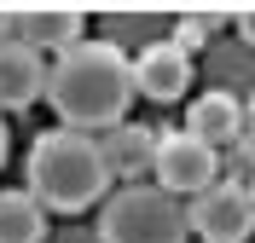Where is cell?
<instances>
[{
  "mask_svg": "<svg viewBox=\"0 0 255 243\" xmlns=\"http://www.w3.org/2000/svg\"><path fill=\"white\" fill-rule=\"evenodd\" d=\"M133 58L116 41H93L81 35L70 52H58L47 70V104L64 116V128L76 133H111L128 122L133 104Z\"/></svg>",
  "mask_w": 255,
  "mask_h": 243,
  "instance_id": "cell-1",
  "label": "cell"
},
{
  "mask_svg": "<svg viewBox=\"0 0 255 243\" xmlns=\"http://www.w3.org/2000/svg\"><path fill=\"white\" fill-rule=\"evenodd\" d=\"M23 191L52 214H81L99 197H111V168L93 133L76 128H47L29 145V168H23Z\"/></svg>",
  "mask_w": 255,
  "mask_h": 243,
  "instance_id": "cell-2",
  "label": "cell"
},
{
  "mask_svg": "<svg viewBox=\"0 0 255 243\" xmlns=\"http://www.w3.org/2000/svg\"><path fill=\"white\" fill-rule=\"evenodd\" d=\"M191 220L162 185H122L99 209V243H186Z\"/></svg>",
  "mask_w": 255,
  "mask_h": 243,
  "instance_id": "cell-3",
  "label": "cell"
},
{
  "mask_svg": "<svg viewBox=\"0 0 255 243\" xmlns=\"http://www.w3.org/2000/svg\"><path fill=\"white\" fill-rule=\"evenodd\" d=\"M151 174L168 197H197L209 191L215 179H221V151L197 139V133H157V162H151Z\"/></svg>",
  "mask_w": 255,
  "mask_h": 243,
  "instance_id": "cell-4",
  "label": "cell"
},
{
  "mask_svg": "<svg viewBox=\"0 0 255 243\" xmlns=\"http://www.w3.org/2000/svg\"><path fill=\"white\" fill-rule=\"evenodd\" d=\"M191 232L203 243H244L255 232V197L250 185H238V179H215L209 191L191 197V209H186Z\"/></svg>",
  "mask_w": 255,
  "mask_h": 243,
  "instance_id": "cell-5",
  "label": "cell"
},
{
  "mask_svg": "<svg viewBox=\"0 0 255 243\" xmlns=\"http://www.w3.org/2000/svg\"><path fill=\"white\" fill-rule=\"evenodd\" d=\"M87 29L81 6H12V41L29 52H70Z\"/></svg>",
  "mask_w": 255,
  "mask_h": 243,
  "instance_id": "cell-6",
  "label": "cell"
},
{
  "mask_svg": "<svg viewBox=\"0 0 255 243\" xmlns=\"http://www.w3.org/2000/svg\"><path fill=\"white\" fill-rule=\"evenodd\" d=\"M133 87L145 98H157V104H174L186 98L191 87V52H180L174 41H145L133 52Z\"/></svg>",
  "mask_w": 255,
  "mask_h": 243,
  "instance_id": "cell-7",
  "label": "cell"
},
{
  "mask_svg": "<svg viewBox=\"0 0 255 243\" xmlns=\"http://www.w3.org/2000/svg\"><path fill=\"white\" fill-rule=\"evenodd\" d=\"M35 98H47V58L0 41V110H29Z\"/></svg>",
  "mask_w": 255,
  "mask_h": 243,
  "instance_id": "cell-8",
  "label": "cell"
},
{
  "mask_svg": "<svg viewBox=\"0 0 255 243\" xmlns=\"http://www.w3.org/2000/svg\"><path fill=\"white\" fill-rule=\"evenodd\" d=\"M99 151H105V168H111V179L139 185V174H151V162H157V133L139 128V122H122V128L99 133Z\"/></svg>",
  "mask_w": 255,
  "mask_h": 243,
  "instance_id": "cell-9",
  "label": "cell"
},
{
  "mask_svg": "<svg viewBox=\"0 0 255 243\" xmlns=\"http://www.w3.org/2000/svg\"><path fill=\"white\" fill-rule=\"evenodd\" d=\"M244 104L226 87H203V93L186 104V133H197V139H209V145H226V139H238L244 133Z\"/></svg>",
  "mask_w": 255,
  "mask_h": 243,
  "instance_id": "cell-10",
  "label": "cell"
},
{
  "mask_svg": "<svg viewBox=\"0 0 255 243\" xmlns=\"http://www.w3.org/2000/svg\"><path fill=\"white\" fill-rule=\"evenodd\" d=\"M41 238H47V209L23 185L0 191V243H41Z\"/></svg>",
  "mask_w": 255,
  "mask_h": 243,
  "instance_id": "cell-11",
  "label": "cell"
},
{
  "mask_svg": "<svg viewBox=\"0 0 255 243\" xmlns=\"http://www.w3.org/2000/svg\"><path fill=\"white\" fill-rule=\"evenodd\" d=\"M238 17V6H197V12H180V23H191L197 35H215V29H226Z\"/></svg>",
  "mask_w": 255,
  "mask_h": 243,
  "instance_id": "cell-12",
  "label": "cell"
},
{
  "mask_svg": "<svg viewBox=\"0 0 255 243\" xmlns=\"http://www.w3.org/2000/svg\"><path fill=\"white\" fill-rule=\"evenodd\" d=\"M232 23H238V35L255 47V6H238V17H232Z\"/></svg>",
  "mask_w": 255,
  "mask_h": 243,
  "instance_id": "cell-13",
  "label": "cell"
},
{
  "mask_svg": "<svg viewBox=\"0 0 255 243\" xmlns=\"http://www.w3.org/2000/svg\"><path fill=\"white\" fill-rule=\"evenodd\" d=\"M0 41H12V6H0Z\"/></svg>",
  "mask_w": 255,
  "mask_h": 243,
  "instance_id": "cell-14",
  "label": "cell"
},
{
  "mask_svg": "<svg viewBox=\"0 0 255 243\" xmlns=\"http://www.w3.org/2000/svg\"><path fill=\"white\" fill-rule=\"evenodd\" d=\"M244 110H250V145H255V98H250V104H244Z\"/></svg>",
  "mask_w": 255,
  "mask_h": 243,
  "instance_id": "cell-15",
  "label": "cell"
},
{
  "mask_svg": "<svg viewBox=\"0 0 255 243\" xmlns=\"http://www.w3.org/2000/svg\"><path fill=\"white\" fill-rule=\"evenodd\" d=\"M0 162H6V122H0Z\"/></svg>",
  "mask_w": 255,
  "mask_h": 243,
  "instance_id": "cell-16",
  "label": "cell"
},
{
  "mask_svg": "<svg viewBox=\"0 0 255 243\" xmlns=\"http://www.w3.org/2000/svg\"><path fill=\"white\" fill-rule=\"evenodd\" d=\"M250 197H255V185H250Z\"/></svg>",
  "mask_w": 255,
  "mask_h": 243,
  "instance_id": "cell-17",
  "label": "cell"
}]
</instances>
